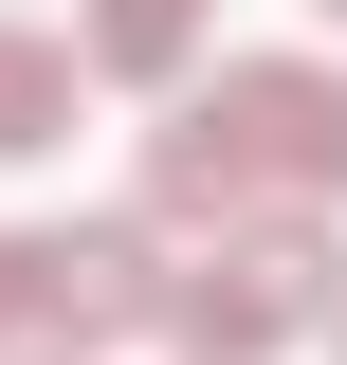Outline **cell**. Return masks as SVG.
Returning <instances> with one entry per match:
<instances>
[{
  "label": "cell",
  "instance_id": "1",
  "mask_svg": "<svg viewBox=\"0 0 347 365\" xmlns=\"http://www.w3.org/2000/svg\"><path fill=\"white\" fill-rule=\"evenodd\" d=\"M256 201H347V73L329 55H219V91H183V128L146 146L165 237H219Z\"/></svg>",
  "mask_w": 347,
  "mask_h": 365
},
{
  "label": "cell",
  "instance_id": "2",
  "mask_svg": "<svg viewBox=\"0 0 347 365\" xmlns=\"http://www.w3.org/2000/svg\"><path fill=\"white\" fill-rule=\"evenodd\" d=\"M329 311H347L329 201H256V220H219V256H183L165 347L183 365H274V347H329Z\"/></svg>",
  "mask_w": 347,
  "mask_h": 365
},
{
  "label": "cell",
  "instance_id": "3",
  "mask_svg": "<svg viewBox=\"0 0 347 365\" xmlns=\"http://www.w3.org/2000/svg\"><path fill=\"white\" fill-rule=\"evenodd\" d=\"M19 256V329H74V347H110V329H165V220H37L0 237Z\"/></svg>",
  "mask_w": 347,
  "mask_h": 365
},
{
  "label": "cell",
  "instance_id": "4",
  "mask_svg": "<svg viewBox=\"0 0 347 365\" xmlns=\"http://www.w3.org/2000/svg\"><path fill=\"white\" fill-rule=\"evenodd\" d=\"M74 91H91V37L0 19V165H19V146H74Z\"/></svg>",
  "mask_w": 347,
  "mask_h": 365
},
{
  "label": "cell",
  "instance_id": "5",
  "mask_svg": "<svg viewBox=\"0 0 347 365\" xmlns=\"http://www.w3.org/2000/svg\"><path fill=\"white\" fill-rule=\"evenodd\" d=\"M201 37H219V0H91V73H129V91L201 73Z\"/></svg>",
  "mask_w": 347,
  "mask_h": 365
},
{
  "label": "cell",
  "instance_id": "6",
  "mask_svg": "<svg viewBox=\"0 0 347 365\" xmlns=\"http://www.w3.org/2000/svg\"><path fill=\"white\" fill-rule=\"evenodd\" d=\"M19 365H91V347H74V329H37V347H19Z\"/></svg>",
  "mask_w": 347,
  "mask_h": 365
},
{
  "label": "cell",
  "instance_id": "7",
  "mask_svg": "<svg viewBox=\"0 0 347 365\" xmlns=\"http://www.w3.org/2000/svg\"><path fill=\"white\" fill-rule=\"evenodd\" d=\"M329 365H347V311H329Z\"/></svg>",
  "mask_w": 347,
  "mask_h": 365
},
{
  "label": "cell",
  "instance_id": "8",
  "mask_svg": "<svg viewBox=\"0 0 347 365\" xmlns=\"http://www.w3.org/2000/svg\"><path fill=\"white\" fill-rule=\"evenodd\" d=\"M329 19H347V0H329Z\"/></svg>",
  "mask_w": 347,
  "mask_h": 365
}]
</instances>
